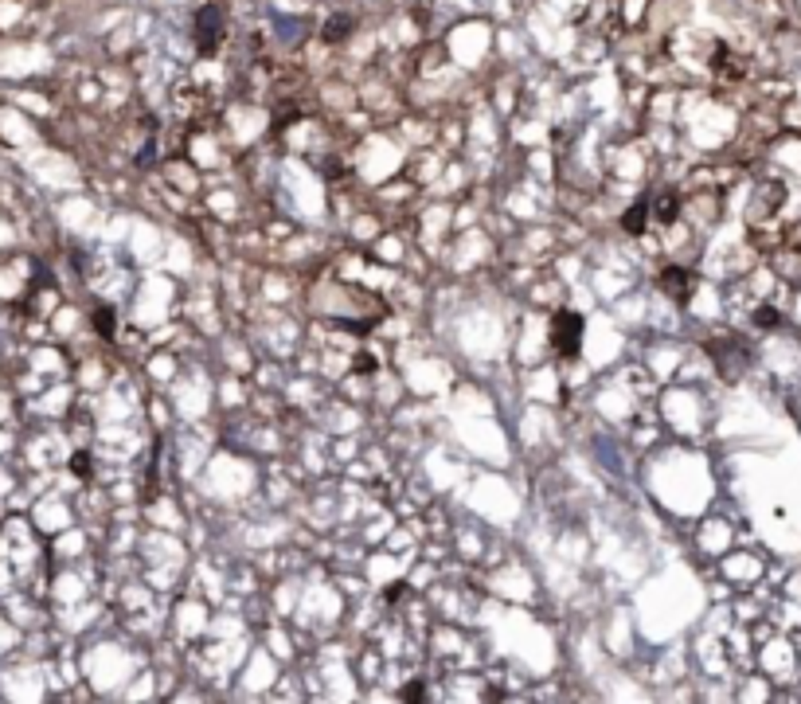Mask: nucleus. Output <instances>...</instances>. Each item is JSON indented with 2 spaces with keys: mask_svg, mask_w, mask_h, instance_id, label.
Returning <instances> with one entry per match:
<instances>
[{
  "mask_svg": "<svg viewBox=\"0 0 801 704\" xmlns=\"http://www.w3.org/2000/svg\"><path fill=\"white\" fill-rule=\"evenodd\" d=\"M223 35H227V12H223V4H203V8L195 12V20H192L195 52L211 55L223 43Z\"/></svg>",
  "mask_w": 801,
  "mask_h": 704,
  "instance_id": "f257e3e1",
  "label": "nucleus"
},
{
  "mask_svg": "<svg viewBox=\"0 0 801 704\" xmlns=\"http://www.w3.org/2000/svg\"><path fill=\"white\" fill-rule=\"evenodd\" d=\"M551 348H555L559 357H579L582 348V317L571 314V309H559L555 317H551Z\"/></svg>",
  "mask_w": 801,
  "mask_h": 704,
  "instance_id": "f03ea898",
  "label": "nucleus"
},
{
  "mask_svg": "<svg viewBox=\"0 0 801 704\" xmlns=\"http://www.w3.org/2000/svg\"><path fill=\"white\" fill-rule=\"evenodd\" d=\"M661 290H665L673 302L684 306V302L692 297V290H696V274L684 270V266H665V270H661Z\"/></svg>",
  "mask_w": 801,
  "mask_h": 704,
  "instance_id": "7ed1b4c3",
  "label": "nucleus"
},
{
  "mask_svg": "<svg viewBox=\"0 0 801 704\" xmlns=\"http://www.w3.org/2000/svg\"><path fill=\"white\" fill-rule=\"evenodd\" d=\"M645 223H649V200L630 204V212L622 215V231H625V235H641V231H645Z\"/></svg>",
  "mask_w": 801,
  "mask_h": 704,
  "instance_id": "20e7f679",
  "label": "nucleus"
},
{
  "mask_svg": "<svg viewBox=\"0 0 801 704\" xmlns=\"http://www.w3.org/2000/svg\"><path fill=\"white\" fill-rule=\"evenodd\" d=\"M649 212L657 215V223H676V215H680V200H676L673 192H665V196L657 200V204L649 208Z\"/></svg>",
  "mask_w": 801,
  "mask_h": 704,
  "instance_id": "39448f33",
  "label": "nucleus"
},
{
  "mask_svg": "<svg viewBox=\"0 0 801 704\" xmlns=\"http://www.w3.org/2000/svg\"><path fill=\"white\" fill-rule=\"evenodd\" d=\"M94 329H98L102 337H110V333H114V314H110L106 306H102V309H94Z\"/></svg>",
  "mask_w": 801,
  "mask_h": 704,
  "instance_id": "423d86ee",
  "label": "nucleus"
},
{
  "mask_svg": "<svg viewBox=\"0 0 801 704\" xmlns=\"http://www.w3.org/2000/svg\"><path fill=\"white\" fill-rule=\"evenodd\" d=\"M348 35V16H332L329 28H325V40H344Z\"/></svg>",
  "mask_w": 801,
  "mask_h": 704,
  "instance_id": "0eeeda50",
  "label": "nucleus"
},
{
  "mask_svg": "<svg viewBox=\"0 0 801 704\" xmlns=\"http://www.w3.org/2000/svg\"><path fill=\"white\" fill-rule=\"evenodd\" d=\"M71 470H75V477H90V454L78 450L75 458H71Z\"/></svg>",
  "mask_w": 801,
  "mask_h": 704,
  "instance_id": "6e6552de",
  "label": "nucleus"
},
{
  "mask_svg": "<svg viewBox=\"0 0 801 704\" xmlns=\"http://www.w3.org/2000/svg\"><path fill=\"white\" fill-rule=\"evenodd\" d=\"M426 696V688H422V681H411V685L399 693V700H406V704H414V700H422Z\"/></svg>",
  "mask_w": 801,
  "mask_h": 704,
  "instance_id": "1a4fd4ad",
  "label": "nucleus"
},
{
  "mask_svg": "<svg viewBox=\"0 0 801 704\" xmlns=\"http://www.w3.org/2000/svg\"><path fill=\"white\" fill-rule=\"evenodd\" d=\"M754 325L770 329V325H778V314H774V309H759V314H754Z\"/></svg>",
  "mask_w": 801,
  "mask_h": 704,
  "instance_id": "9d476101",
  "label": "nucleus"
},
{
  "mask_svg": "<svg viewBox=\"0 0 801 704\" xmlns=\"http://www.w3.org/2000/svg\"><path fill=\"white\" fill-rule=\"evenodd\" d=\"M371 368H375V360H371V357H356V372H371Z\"/></svg>",
  "mask_w": 801,
  "mask_h": 704,
  "instance_id": "9b49d317",
  "label": "nucleus"
}]
</instances>
